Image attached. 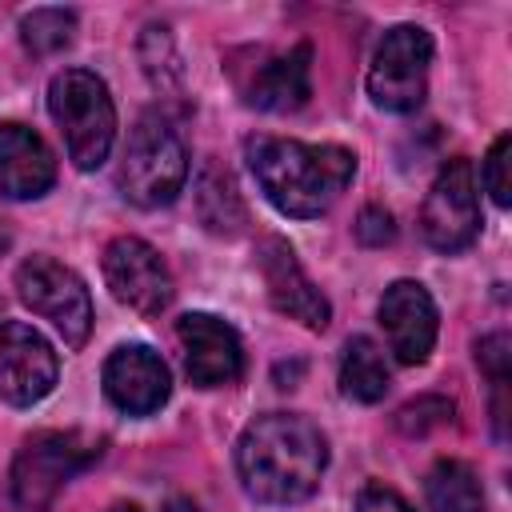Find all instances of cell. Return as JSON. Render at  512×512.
I'll return each instance as SVG.
<instances>
[{"mask_svg":"<svg viewBox=\"0 0 512 512\" xmlns=\"http://www.w3.org/2000/svg\"><path fill=\"white\" fill-rule=\"evenodd\" d=\"M56 376H60V360L52 344L32 324L4 320L0 324V400L28 408L56 388Z\"/></svg>","mask_w":512,"mask_h":512,"instance_id":"cell-10","label":"cell"},{"mask_svg":"<svg viewBox=\"0 0 512 512\" xmlns=\"http://www.w3.org/2000/svg\"><path fill=\"white\" fill-rule=\"evenodd\" d=\"M104 284L112 296L140 312V316H160L172 304V276L160 252L140 240V236H116L104 248Z\"/></svg>","mask_w":512,"mask_h":512,"instance_id":"cell-9","label":"cell"},{"mask_svg":"<svg viewBox=\"0 0 512 512\" xmlns=\"http://www.w3.org/2000/svg\"><path fill=\"white\" fill-rule=\"evenodd\" d=\"M380 324L400 364H424L436 344V304L424 284L396 280L380 296Z\"/></svg>","mask_w":512,"mask_h":512,"instance_id":"cell-14","label":"cell"},{"mask_svg":"<svg viewBox=\"0 0 512 512\" xmlns=\"http://www.w3.org/2000/svg\"><path fill=\"white\" fill-rule=\"evenodd\" d=\"M56 184L52 148L24 124H0V196L36 200Z\"/></svg>","mask_w":512,"mask_h":512,"instance_id":"cell-15","label":"cell"},{"mask_svg":"<svg viewBox=\"0 0 512 512\" xmlns=\"http://www.w3.org/2000/svg\"><path fill=\"white\" fill-rule=\"evenodd\" d=\"M480 184H476V168L472 160L456 156L448 160L420 208V236L436 248V252H460L476 240L480 232Z\"/></svg>","mask_w":512,"mask_h":512,"instance_id":"cell-8","label":"cell"},{"mask_svg":"<svg viewBox=\"0 0 512 512\" xmlns=\"http://www.w3.org/2000/svg\"><path fill=\"white\" fill-rule=\"evenodd\" d=\"M108 512H140V508H136V504H112Z\"/></svg>","mask_w":512,"mask_h":512,"instance_id":"cell-28","label":"cell"},{"mask_svg":"<svg viewBox=\"0 0 512 512\" xmlns=\"http://www.w3.org/2000/svg\"><path fill=\"white\" fill-rule=\"evenodd\" d=\"M76 32V12L72 8H32L20 20V40L32 56H52L72 44Z\"/></svg>","mask_w":512,"mask_h":512,"instance_id":"cell-20","label":"cell"},{"mask_svg":"<svg viewBox=\"0 0 512 512\" xmlns=\"http://www.w3.org/2000/svg\"><path fill=\"white\" fill-rule=\"evenodd\" d=\"M356 512H412V504L388 484H364L356 496Z\"/></svg>","mask_w":512,"mask_h":512,"instance_id":"cell-25","label":"cell"},{"mask_svg":"<svg viewBox=\"0 0 512 512\" xmlns=\"http://www.w3.org/2000/svg\"><path fill=\"white\" fill-rule=\"evenodd\" d=\"M104 396L128 416H152L172 396V376L148 344H120L104 360Z\"/></svg>","mask_w":512,"mask_h":512,"instance_id":"cell-12","label":"cell"},{"mask_svg":"<svg viewBox=\"0 0 512 512\" xmlns=\"http://www.w3.org/2000/svg\"><path fill=\"white\" fill-rule=\"evenodd\" d=\"M164 512H200V508H196L188 496H172V500L164 504Z\"/></svg>","mask_w":512,"mask_h":512,"instance_id":"cell-26","label":"cell"},{"mask_svg":"<svg viewBox=\"0 0 512 512\" xmlns=\"http://www.w3.org/2000/svg\"><path fill=\"white\" fill-rule=\"evenodd\" d=\"M184 180H188V148L180 132L164 116H144L132 128L116 168V184L124 200H132L136 208H164L184 192Z\"/></svg>","mask_w":512,"mask_h":512,"instance_id":"cell-4","label":"cell"},{"mask_svg":"<svg viewBox=\"0 0 512 512\" xmlns=\"http://www.w3.org/2000/svg\"><path fill=\"white\" fill-rule=\"evenodd\" d=\"M244 160L272 208L296 220L324 216L356 176V156L340 144H304L284 136H248Z\"/></svg>","mask_w":512,"mask_h":512,"instance_id":"cell-2","label":"cell"},{"mask_svg":"<svg viewBox=\"0 0 512 512\" xmlns=\"http://www.w3.org/2000/svg\"><path fill=\"white\" fill-rule=\"evenodd\" d=\"M452 412H456V404L448 396H416L396 412V428L404 436H428L432 428L452 424Z\"/></svg>","mask_w":512,"mask_h":512,"instance_id":"cell-21","label":"cell"},{"mask_svg":"<svg viewBox=\"0 0 512 512\" xmlns=\"http://www.w3.org/2000/svg\"><path fill=\"white\" fill-rule=\"evenodd\" d=\"M328 468V444L320 428L292 412L256 416L236 444V472L260 504H300L320 488Z\"/></svg>","mask_w":512,"mask_h":512,"instance_id":"cell-1","label":"cell"},{"mask_svg":"<svg viewBox=\"0 0 512 512\" xmlns=\"http://www.w3.org/2000/svg\"><path fill=\"white\" fill-rule=\"evenodd\" d=\"M196 212H200L204 228L216 232V236H236L248 224V208H244L232 176L220 172V168H208L196 180Z\"/></svg>","mask_w":512,"mask_h":512,"instance_id":"cell-18","label":"cell"},{"mask_svg":"<svg viewBox=\"0 0 512 512\" xmlns=\"http://www.w3.org/2000/svg\"><path fill=\"white\" fill-rule=\"evenodd\" d=\"M512 136H496V144L488 148L484 156V168H480V180L488 188V196L496 200V208H508L512 204Z\"/></svg>","mask_w":512,"mask_h":512,"instance_id":"cell-22","label":"cell"},{"mask_svg":"<svg viewBox=\"0 0 512 512\" xmlns=\"http://www.w3.org/2000/svg\"><path fill=\"white\" fill-rule=\"evenodd\" d=\"M356 240H360V244H368V248H384V244H392V240H396L392 212H388V208H380V204L360 208V216H356Z\"/></svg>","mask_w":512,"mask_h":512,"instance_id":"cell-24","label":"cell"},{"mask_svg":"<svg viewBox=\"0 0 512 512\" xmlns=\"http://www.w3.org/2000/svg\"><path fill=\"white\" fill-rule=\"evenodd\" d=\"M48 112L64 136L68 160L84 172L100 168L116 140V104L108 84L88 68H64L48 84Z\"/></svg>","mask_w":512,"mask_h":512,"instance_id":"cell-3","label":"cell"},{"mask_svg":"<svg viewBox=\"0 0 512 512\" xmlns=\"http://www.w3.org/2000/svg\"><path fill=\"white\" fill-rule=\"evenodd\" d=\"M104 444L88 432H36L12 460V500L24 512H48L60 488L96 464Z\"/></svg>","mask_w":512,"mask_h":512,"instance_id":"cell-5","label":"cell"},{"mask_svg":"<svg viewBox=\"0 0 512 512\" xmlns=\"http://www.w3.org/2000/svg\"><path fill=\"white\" fill-rule=\"evenodd\" d=\"M476 364L492 376V384H508V368H512V340L508 332H492L476 344Z\"/></svg>","mask_w":512,"mask_h":512,"instance_id":"cell-23","label":"cell"},{"mask_svg":"<svg viewBox=\"0 0 512 512\" xmlns=\"http://www.w3.org/2000/svg\"><path fill=\"white\" fill-rule=\"evenodd\" d=\"M176 336L184 344V368L196 388H228L244 372V344L232 324L212 312H184L176 320Z\"/></svg>","mask_w":512,"mask_h":512,"instance_id":"cell-11","label":"cell"},{"mask_svg":"<svg viewBox=\"0 0 512 512\" xmlns=\"http://www.w3.org/2000/svg\"><path fill=\"white\" fill-rule=\"evenodd\" d=\"M16 296L36 312L44 316L68 348H80L92 332V296L84 288V280L52 260V256H28L20 268H16Z\"/></svg>","mask_w":512,"mask_h":512,"instance_id":"cell-7","label":"cell"},{"mask_svg":"<svg viewBox=\"0 0 512 512\" xmlns=\"http://www.w3.org/2000/svg\"><path fill=\"white\" fill-rule=\"evenodd\" d=\"M424 496L432 512H484L480 476L464 460H436L424 480Z\"/></svg>","mask_w":512,"mask_h":512,"instance_id":"cell-19","label":"cell"},{"mask_svg":"<svg viewBox=\"0 0 512 512\" xmlns=\"http://www.w3.org/2000/svg\"><path fill=\"white\" fill-rule=\"evenodd\" d=\"M0 312H4V308H0Z\"/></svg>","mask_w":512,"mask_h":512,"instance_id":"cell-29","label":"cell"},{"mask_svg":"<svg viewBox=\"0 0 512 512\" xmlns=\"http://www.w3.org/2000/svg\"><path fill=\"white\" fill-rule=\"evenodd\" d=\"M432 36L420 24H396L380 36L368 64V96L376 108L408 116L428 96Z\"/></svg>","mask_w":512,"mask_h":512,"instance_id":"cell-6","label":"cell"},{"mask_svg":"<svg viewBox=\"0 0 512 512\" xmlns=\"http://www.w3.org/2000/svg\"><path fill=\"white\" fill-rule=\"evenodd\" d=\"M8 244H12V228H8V220L0 216V252H8Z\"/></svg>","mask_w":512,"mask_h":512,"instance_id":"cell-27","label":"cell"},{"mask_svg":"<svg viewBox=\"0 0 512 512\" xmlns=\"http://www.w3.org/2000/svg\"><path fill=\"white\" fill-rule=\"evenodd\" d=\"M260 276L268 284V300L276 312H284L288 320H300L304 328L312 332H324L328 320H332V308L324 300V292L308 280V272L300 268L296 252L280 240V236H268L260 244Z\"/></svg>","mask_w":512,"mask_h":512,"instance_id":"cell-13","label":"cell"},{"mask_svg":"<svg viewBox=\"0 0 512 512\" xmlns=\"http://www.w3.org/2000/svg\"><path fill=\"white\" fill-rule=\"evenodd\" d=\"M388 384H392V376H388L380 344L372 336H352L340 356V392L356 404H376V400H384Z\"/></svg>","mask_w":512,"mask_h":512,"instance_id":"cell-17","label":"cell"},{"mask_svg":"<svg viewBox=\"0 0 512 512\" xmlns=\"http://www.w3.org/2000/svg\"><path fill=\"white\" fill-rule=\"evenodd\" d=\"M312 96V44H296L260 64L248 84V104L264 112H296Z\"/></svg>","mask_w":512,"mask_h":512,"instance_id":"cell-16","label":"cell"}]
</instances>
